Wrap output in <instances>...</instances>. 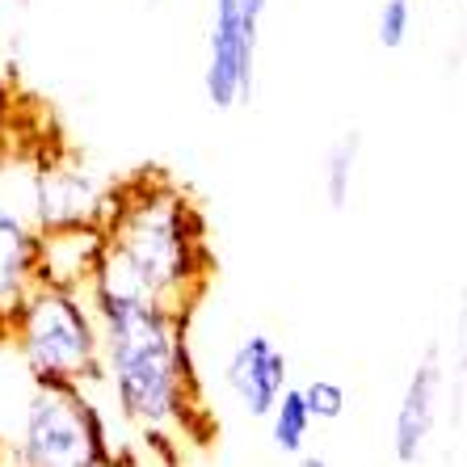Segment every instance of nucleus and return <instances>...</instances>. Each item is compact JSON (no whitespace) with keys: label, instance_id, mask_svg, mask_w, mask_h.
Here are the masks:
<instances>
[{"label":"nucleus","instance_id":"f257e3e1","mask_svg":"<svg viewBox=\"0 0 467 467\" xmlns=\"http://www.w3.org/2000/svg\"><path fill=\"white\" fill-rule=\"evenodd\" d=\"M207 278L202 223L194 207L169 182H135L119 198H106L101 215V261L88 291L135 295L185 316Z\"/></svg>","mask_w":467,"mask_h":467},{"label":"nucleus","instance_id":"f03ea898","mask_svg":"<svg viewBox=\"0 0 467 467\" xmlns=\"http://www.w3.org/2000/svg\"><path fill=\"white\" fill-rule=\"evenodd\" d=\"M93 295L101 367L119 409L143 430L185 425L190 409V362H185L182 316L135 299V295Z\"/></svg>","mask_w":467,"mask_h":467},{"label":"nucleus","instance_id":"7ed1b4c3","mask_svg":"<svg viewBox=\"0 0 467 467\" xmlns=\"http://www.w3.org/2000/svg\"><path fill=\"white\" fill-rule=\"evenodd\" d=\"M9 325L17 333V349L34 379L85 383L101 375L98 320L80 295L38 283L13 312Z\"/></svg>","mask_w":467,"mask_h":467},{"label":"nucleus","instance_id":"20e7f679","mask_svg":"<svg viewBox=\"0 0 467 467\" xmlns=\"http://www.w3.org/2000/svg\"><path fill=\"white\" fill-rule=\"evenodd\" d=\"M17 467H109L106 425L80 383L34 379L17 434Z\"/></svg>","mask_w":467,"mask_h":467},{"label":"nucleus","instance_id":"39448f33","mask_svg":"<svg viewBox=\"0 0 467 467\" xmlns=\"http://www.w3.org/2000/svg\"><path fill=\"white\" fill-rule=\"evenodd\" d=\"M253 59H257V30L244 26L236 0L211 5V34H207V101L215 109H232L253 98Z\"/></svg>","mask_w":467,"mask_h":467},{"label":"nucleus","instance_id":"423d86ee","mask_svg":"<svg viewBox=\"0 0 467 467\" xmlns=\"http://www.w3.org/2000/svg\"><path fill=\"white\" fill-rule=\"evenodd\" d=\"M106 194L80 164H47L34 182V232H64V228H101Z\"/></svg>","mask_w":467,"mask_h":467},{"label":"nucleus","instance_id":"0eeeda50","mask_svg":"<svg viewBox=\"0 0 467 467\" xmlns=\"http://www.w3.org/2000/svg\"><path fill=\"white\" fill-rule=\"evenodd\" d=\"M438 400H442V358L438 349H430L404 383L391 421V455L400 467H417L425 459V446L438 430Z\"/></svg>","mask_w":467,"mask_h":467},{"label":"nucleus","instance_id":"6e6552de","mask_svg":"<svg viewBox=\"0 0 467 467\" xmlns=\"http://www.w3.org/2000/svg\"><path fill=\"white\" fill-rule=\"evenodd\" d=\"M286 375H291L286 354L278 349V341H274L270 333H244V337L236 341V349H232L228 370H223L232 396H236L240 409L249 417H270L278 396L291 388Z\"/></svg>","mask_w":467,"mask_h":467},{"label":"nucleus","instance_id":"1a4fd4ad","mask_svg":"<svg viewBox=\"0 0 467 467\" xmlns=\"http://www.w3.org/2000/svg\"><path fill=\"white\" fill-rule=\"evenodd\" d=\"M34 286H38V232L22 211L0 202V325H9Z\"/></svg>","mask_w":467,"mask_h":467},{"label":"nucleus","instance_id":"9d476101","mask_svg":"<svg viewBox=\"0 0 467 467\" xmlns=\"http://www.w3.org/2000/svg\"><path fill=\"white\" fill-rule=\"evenodd\" d=\"M101 261V228H64L38 236V283L80 295L93 286Z\"/></svg>","mask_w":467,"mask_h":467},{"label":"nucleus","instance_id":"9b49d317","mask_svg":"<svg viewBox=\"0 0 467 467\" xmlns=\"http://www.w3.org/2000/svg\"><path fill=\"white\" fill-rule=\"evenodd\" d=\"M270 442L283 451V455H304L307 446V434H312V417H307L304 409V396H299V388H286L283 396H278V404L270 409Z\"/></svg>","mask_w":467,"mask_h":467},{"label":"nucleus","instance_id":"f8f14e48","mask_svg":"<svg viewBox=\"0 0 467 467\" xmlns=\"http://www.w3.org/2000/svg\"><path fill=\"white\" fill-rule=\"evenodd\" d=\"M362 152V135L358 130H346L325 156V198L333 211L349 207V190H354V164Z\"/></svg>","mask_w":467,"mask_h":467},{"label":"nucleus","instance_id":"ddd939ff","mask_svg":"<svg viewBox=\"0 0 467 467\" xmlns=\"http://www.w3.org/2000/svg\"><path fill=\"white\" fill-rule=\"evenodd\" d=\"M299 396H304V409L312 421H337L341 413H346V388H341L337 379H312L299 388Z\"/></svg>","mask_w":467,"mask_h":467},{"label":"nucleus","instance_id":"4468645a","mask_svg":"<svg viewBox=\"0 0 467 467\" xmlns=\"http://www.w3.org/2000/svg\"><path fill=\"white\" fill-rule=\"evenodd\" d=\"M409 30H413V5L409 0H383L379 22H375L383 51H400L409 43Z\"/></svg>","mask_w":467,"mask_h":467},{"label":"nucleus","instance_id":"2eb2a0df","mask_svg":"<svg viewBox=\"0 0 467 467\" xmlns=\"http://www.w3.org/2000/svg\"><path fill=\"white\" fill-rule=\"evenodd\" d=\"M236 9H240V17H244V26L257 30L261 17H265V9H270V0H236Z\"/></svg>","mask_w":467,"mask_h":467},{"label":"nucleus","instance_id":"dca6fc26","mask_svg":"<svg viewBox=\"0 0 467 467\" xmlns=\"http://www.w3.org/2000/svg\"><path fill=\"white\" fill-rule=\"evenodd\" d=\"M299 467H328V459H320V455H304V459H299Z\"/></svg>","mask_w":467,"mask_h":467}]
</instances>
